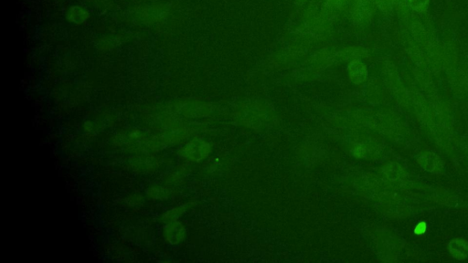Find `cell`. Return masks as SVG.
Here are the masks:
<instances>
[{
	"label": "cell",
	"instance_id": "obj_4",
	"mask_svg": "<svg viewBox=\"0 0 468 263\" xmlns=\"http://www.w3.org/2000/svg\"><path fill=\"white\" fill-rule=\"evenodd\" d=\"M349 76L355 83H361L366 80L367 76V69L362 62L359 61H354L349 64L348 67Z\"/></svg>",
	"mask_w": 468,
	"mask_h": 263
},
{
	"label": "cell",
	"instance_id": "obj_1",
	"mask_svg": "<svg viewBox=\"0 0 468 263\" xmlns=\"http://www.w3.org/2000/svg\"><path fill=\"white\" fill-rule=\"evenodd\" d=\"M209 152V145L202 140H194L189 143L186 147L182 149V155L193 161L202 160L208 156Z\"/></svg>",
	"mask_w": 468,
	"mask_h": 263
},
{
	"label": "cell",
	"instance_id": "obj_2",
	"mask_svg": "<svg viewBox=\"0 0 468 263\" xmlns=\"http://www.w3.org/2000/svg\"><path fill=\"white\" fill-rule=\"evenodd\" d=\"M90 17L89 11L81 6H72L66 12L67 21L76 25L84 23Z\"/></svg>",
	"mask_w": 468,
	"mask_h": 263
},
{
	"label": "cell",
	"instance_id": "obj_6",
	"mask_svg": "<svg viewBox=\"0 0 468 263\" xmlns=\"http://www.w3.org/2000/svg\"><path fill=\"white\" fill-rule=\"evenodd\" d=\"M420 163L424 169L432 171V170H434L435 167L439 164V158L436 156H434L433 154L430 153L423 157V158H421Z\"/></svg>",
	"mask_w": 468,
	"mask_h": 263
},
{
	"label": "cell",
	"instance_id": "obj_7",
	"mask_svg": "<svg viewBox=\"0 0 468 263\" xmlns=\"http://www.w3.org/2000/svg\"><path fill=\"white\" fill-rule=\"evenodd\" d=\"M426 231V224L424 222H420L414 229V232L417 235H423Z\"/></svg>",
	"mask_w": 468,
	"mask_h": 263
},
{
	"label": "cell",
	"instance_id": "obj_3",
	"mask_svg": "<svg viewBox=\"0 0 468 263\" xmlns=\"http://www.w3.org/2000/svg\"><path fill=\"white\" fill-rule=\"evenodd\" d=\"M185 231L180 223L171 222L165 228V237L166 240L172 244L180 242L184 238Z\"/></svg>",
	"mask_w": 468,
	"mask_h": 263
},
{
	"label": "cell",
	"instance_id": "obj_5",
	"mask_svg": "<svg viewBox=\"0 0 468 263\" xmlns=\"http://www.w3.org/2000/svg\"><path fill=\"white\" fill-rule=\"evenodd\" d=\"M449 249L453 258L464 259L468 256V242L463 239H455L449 244Z\"/></svg>",
	"mask_w": 468,
	"mask_h": 263
}]
</instances>
